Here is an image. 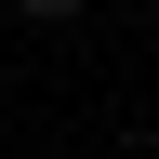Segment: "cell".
I'll use <instances>...</instances> for the list:
<instances>
[{"label": "cell", "mask_w": 159, "mask_h": 159, "mask_svg": "<svg viewBox=\"0 0 159 159\" xmlns=\"http://www.w3.org/2000/svg\"><path fill=\"white\" fill-rule=\"evenodd\" d=\"M13 13H40V27H66V13H80V0H13Z\"/></svg>", "instance_id": "6da1fadb"}]
</instances>
